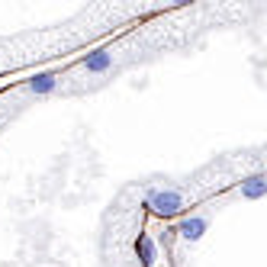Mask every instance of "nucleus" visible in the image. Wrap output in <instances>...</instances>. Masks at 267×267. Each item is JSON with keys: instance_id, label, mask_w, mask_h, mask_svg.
<instances>
[{"instance_id": "f257e3e1", "label": "nucleus", "mask_w": 267, "mask_h": 267, "mask_svg": "<svg viewBox=\"0 0 267 267\" xmlns=\"http://www.w3.org/2000/svg\"><path fill=\"white\" fill-rule=\"evenodd\" d=\"M151 203H155L161 213H177V209H180V197H174V193H161V197H155Z\"/></svg>"}, {"instance_id": "f03ea898", "label": "nucleus", "mask_w": 267, "mask_h": 267, "mask_svg": "<svg viewBox=\"0 0 267 267\" xmlns=\"http://www.w3.org/2000/svg\"><path fill=\"white\" fill-rule=\"evenodd\" d=\"M106 62H110V52H100V55H93V58H87V68H90V71H97V68H103Z\"/></svg>"}, {"instance_id": "7ed1b4c3", "label": "nucleus", "mask_w": 267, "mask_h": 267, "mask_svg": "<svg viewBox=\"0 0 267 267\" xmlns=\"http://www.w3.org/2000/svg\"><path fill=\"white\" fill-rule=\"evenodd\" d=\"M52 84H55V78H42V81H35L32 87H35V90H45V87H52Z\"/></svg>"}]
</instances>
